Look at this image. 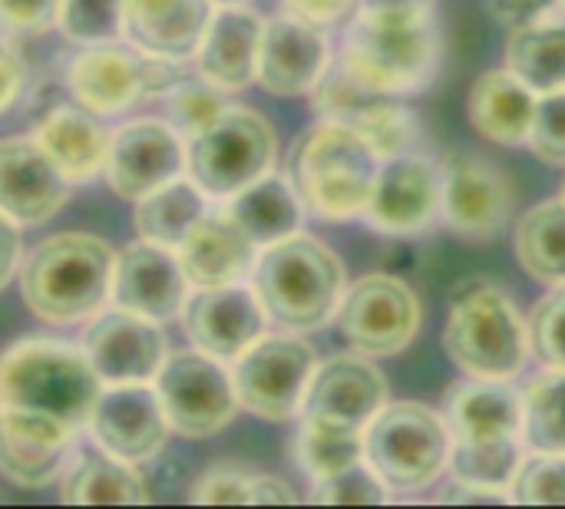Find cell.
Returning a JSON list of instances; mask_svg holds the SVG:
<instances>
[{
  "instance_id": "obj_2",
  "label": "cell",
  "mask_w": 565,
  "mask_h": 509,
  "mask_svg": "<svg viewBox=\"0 0 565 509\" xmlns=\"http://www.w3.org/2000/svg\"><path fill=\"white\" fill-rule=\"evenodd\" d=\"M338 63L384 96L420 93L437 76L440 30L430 10H358Z\"/></svg>"
},
{
  "instance_id": "obj_31",
  "label": "cell",
  "mask_w": 565,
  "mask_h": 509,
  "mask_svg": "<svg viewBox=\"0 0 565 509\" xmlns=\"http://www.w3.org/2000/svg\"><path fill=\"white\" fill-rule=\"evenodd\" d=\"M225 212L242 225V232L258 248H265L271 242H281V238L301 232L305 205L288 179L262 176L252 185H245L242 192H235Z\"/></svg>"
},
{
  "instance_id": "obj_37",
  "label": "cell",
  "mask_w": 565,
  "mask_h": 509,
  "mask_svg": "<svg viewBox=\"0 0 565 509\" xmlns=\"http://www.w3.org/2000/svg\"><path fill=\"white\" fill-rule=\"evenodd\" d=\"M523 437L533 450L565 454V368H550L523 394Z\"/></svg>"
},
{
  "instance_id": "obj_42",
  "label": "cell",
  "mask_w": 565,
  "mask_h": 509,
  "mask_svg": "<svg viewBox=\"0 0 565 509\" xmlns=\"http://www.w3.org/2000/svg\"><path fill=\"white\" fill-rule=\"evenodd\" d=\"M122 10L126 0H63L56 23L70 40L93 46L122 33Z\"/></svg>"
},
{
  "instance_id": "obj_4",
  "label": "cell",
  "mask_w": 565,
  "mask_h": 509,
  "mask_svg": "<svg viewBox=\"0 0 565 509\" xmlns=\"http://www.w3.org/2000/svg\"><path fill=\"white\" fill-rule=\"evenodd\" d=\"M381 156L348 123L321 119L305 129L288 156V179L305 212L344 222L367 209Z\"/></svg>"
},
{
  "instance_id": "obj_26",
  "label": "cell",
  "mask_w": 565,
  "mask_h": 509,
  "mask_svg": "<svg viewBox=\"0 0 565 509\" xmlns=\"http://www.w3.org/2000/svg\"><path fill=\"white\" fill-rule=\"evenodd\" d=\"M212 20V0H126L122 33L136 50L185 60Z\"/></svg>"
},
{
  "instance_id": "obj_20",
  "label": "cell",
  "mask_w": 565,
  "mask_h": 509,
  "mask_svg": "<svg viewBox=\"0 0 565 509\" xmlns=\"http://www.w3.org/2000/svg\"><path fill=\"white\" fill-rule=\"evenodd\" d=\"M70 199L66 172L40 149L36 139L0 142V212L17 225L53 219Z\"/></svg>"
},
{
  "instance_id": "obj_56",
  "label": "cell",
  "mask_w": 565,
  "mask_h": 509,
  "mask_svg": "<svg viewBox=\"0 0 565 509\" xmlns=\"http://www.w3.org/2000/svg\"><path fill=\"white\" fill-rule=\"evenodd\" d=\"M563 199H565V185H563Z\"/></svg>"
},
{
  "instance_id": "obj_30",
  "label": "cell",
  "mask_w": 565,
  "mask_h": 509,
  "mask_svg": "<svg viewBox=\"0 0 565 509\" xmlns=\"http://www.w3.org/2000/svg\"><path fill=\"white\" fill-rule=\"evenodd\" d=\"M60 500L66 507H142L149 490L136 474V464H126L106 450L73 454L60 477Z\"/></svg>"
},
{
  "instance_id": "obj_8",
  "label": "cell",
  "mask_w": 565,
  "mask_h": 509,
  "mask_svg": "<svg viewBox=\"0 0 565 509\" xmlns=\"http://www.w3.org/2000/svg\"><path fill=\"white\" fill-rule=\"evenodd\" d=\"M275 162L271 123L245 106H228L202 132L189 136L185 169L189 179L218 199H232L255 179L268 176Z\"/></svg>"
},
{
  "instance_id": "obj_27",
  "label": "cell",
  "mask_w": 565,
  "mask_h": 509,
  "mask_svg": "<svg viewBox=\"0 0 565 509\" xmlns=\"http://www.w3.org/2000/svg\"><path fill=\"white\" fill-rule=\"evenodd\" d=\"M536 89H530L516 73L510 70H490L480 73L470 86L467 113L480 136L500 146H520L530 142L533 116H536Z\"/></svg>"
},
{
  "instance_id": "obj_55",
  "label": "cell",
  "mask_w": 565,
  "mask_h": 509,
  "mask_svg": "<svg viewBox=\"0 0 565 509\" xmlns=\"http://www.w3.org/2000/svg\"><path fill=\"white\" fill-rule=\"evenodd\" d=\"M215 3H225L228 7V3H245V0H215Z\"/></svg>"
},
{
  "instance_id": "obj_41",
  "label": "cell",
  "mask_w": 565,
  "mask_h": 509,
  "mask_svg": "<svg viewBox=\"0 0 565 509\" xmlns=\"http://www.w3.org/2000/svg\"><path fill=\"white\" fill-rule=\"evenodd\" d=\"M166 106H169V123L182 136L202 132L212 119H218L228 109L225 89H218L209 79H182L166 93Z\"/></svg>"
},
{
  "instance_id": "obj_9",
  "label": "cell",
  "mask_w": 565,
  "mask_h": 509,
  "mask_svg": "<svg viewBox=\"0 0 565 509\" xmlns=\"http://www.w3.org/2000/svg\"><path fill=\"white\" fill-rule=\"evenodd\" d=\"M315 374V351L295 335L258 338L235 358L238 407L262 421H291L301 414L305 391Z\"/></svg>"
},
{
  "instance_id": "obj_17",
  "label": "cell",
  "mask_w": 565,
  "mask_h": 509,
  "mask_svg": "<svg viewBox=\"0 0 565 509\" xmlns=\"http://www.w3.org/2000/svg\"><path fill=\"white\" fill-rule=\"evenodd\" d=\"M265 321L268 315L255 288H245L242 282L199 288L182 305V325L189 341L218 361H232L248 344H255L265 331Z\"/></svg>"
},
{
  "instance_id": "obj_36",
  "label": "cell",
  "mask_w": 565,
  "mask_h": 509,
  "mask_svg": "<svg viewBox=\"0 0 565 509\" xmlns=\"http://www.w3.org/2000/svg\"><path fill=\"white\" fill-rule=\"evenodd\" d=\"M295 454H298L301 470L311 480H324V477L341 474V470H348V467L364 460V431L334 427V424H321V421H305L301 417Z\"/></svg>"
},
{
  "instance_id": "obj_32",
  "label": "cell",
  "mask_w": 565,
  "mask_h": 509,
  "mask_svg": "<svg viewBox=\"0 0 565 509\" xmlns=\"http://www.w3.org/2000/svg\"><path fill=\"white\" fill-rule=\"evenodd\" d=\"M507 70L536 93L565 89V17L513 26L507 40Z\"/></svg>"
},
{
  "instance_id": "obj_28",
  "label": "cell",
  "mask_w": 565,
  "mask_h": 509,
  "mask_svg": "<svg viewBox=\"0 0 565 509\" xmlns=\"http://www.w3.org/2000/svg\"><path fill=\"white\" fill-rule=\"evenodd\" d=\"M33 139L66 172L70 182H86L106 166L109 132L103 129L99 116L79 103L50 109L33 129Z\"/></svg>"
},
{
  "instance_id": "obj_40",
  "label": "cell",
  "mask_w": 565,
  "mask_h": 509,
  "mask_svg": "<svg viewBox=\"0 0 565 509\" xmlns=\"http://www.w3.org/2000/svg\"><path fill=\"white\" fill-rule=\"evenodd\" d=\"M510 500L520 507H565V454L533 450L510 484Z\"/></svg>"
},
{
  "instance_id": "obj_23",
  "label": "cell",
  "mask_w": 565,
  "mask_h": 509,
  "mask_svg": "<svg viewBox=\"0 0 565 509\" xmlns=\"http://www.w3.org/2000/svg\"><path fill=\"white\" fill-rule=\"evenodd\" d=\"M66 86L76 103L96 116H116L149 96L146 53H132L109 43H93L66 70Z\"/></svg>"
},
{
  "instance_id": "obj_25",
  "label": "cell",
  "mask_w": 565,
  "mask_h": 509,
  "mask_svg": "<svg viewBox=\"0 0 565 509\" xmlns=\"http://www.w3.org/2000/svg\"><path fill=\"white\" fill-rule=\"evenodd\" d=\"M262 30L265 20L248 7L228 3L218 13H212L195 46L199 76L215 83L218 89H245L248 83H255Z\"/></svg>"
},
{
  "instance_id": "obj_15",
  "label": "cell",
  "mask_w": 565,
  "mask_h": 509,
  "mask_svg": "<svg viewBox=\"0 0 565 509\" xmlns=\"http://www.w3.org/2000/svg\"><path fill=\"white\" fill-rule=\"evenodd\" d=\"M83 351L103 384H149L169 358L159 321L126 308L99 311L86 328Z\"/></svg>"
},
{
  "instance_id": "obj_43",
  "label": "cell",
  "mask_w": 565,
  "mask_h": 509,
  "mask_svg": "<svg viewBox=\"0 0 565 509\" xmlns=\"http://www.w3.org/2000/svg\"><path fill=\"white\" fill-rule=\"evenodd\" d=\"M387 500V487L367 464H354L341 474L315 480L311 503L318 507H381Z\"/></svg>"
},
{
  "instance_id": "obj_19",
  "label": "cell",
  "mask_w": 565,
  "mask_h": 509,
  "mask_svg": "<svg viewBox=\"0 0 565 509\" xmlns=\"http://www.w3.org/2000/svg\"><path fill=\"white\" fill-rule=\"evenodd\" d=\"M384 404H387L384 374L358 354H338L321 368H315L311 384L305 391L301 417L364 431Z\"/></svg>"
},
{
  "instance_id": "obj_29",
  "label": "cell",
  "mask_w": 565,
  "mask_h": 509,
  "mask_svg": "<svg viewBox=\"0 0 565 509\" xmlns=\"http://www.w3.org/2000/svg\"><path fill=\"white\" fill-rule=\"evenodd\" d=\"M447 427L454 441L516 437L523 431V397L507 381L470 378L447 394Z\"/></svg>"
},
{
  "instance_id": "obj_1",
  "label": "cell",
  "mask_w": 565,
  "mask_h": 509,
  "mask_svg": "<svg viewBox=\"0 0 565 509\" xmlns=\"http://www.w3.org/2000/svg\"><path fill=\"white\" fill-rule=\"evenodd\" d=\"M99 394L103 378L70 341L26 338L0 354V411L79 431Z\"/></svg>"
},
{
  "instance_id": "obj_39",
  "label": "cell",
  "mask_w": 565,
  "mask_h": 509,
  "mask_svg": "<svg viewBox=\"0 0 565 509\" xmlns=\"http://www.w3.org/2000/svg\"><path fill=\"white\" fill-rule=\"evenodd\" d=\"M381 96L384 93H374L364 83H358L341 63H328V70L321 73V79L311 89V103H315L318 116L334 119V123H348V126Z\"/></svg>"
},
{
  "instance_id": "obj_49",
  "label": "cell",
  "mask_w": 565,
  "mask_h": 509,
  "mask_svg": "<svg viewBox=\"0 0 565 509\" xmlns=\"http://www.w3.org/2000/svg\"><path fill=\"white\" fill-rule=\"evenodd\" d=\"M559 0H490V10L493 17L513 30V26H523V23H533V20H543Z\"/></svg>"
},
{
  "instance_id": "obj_6",
  "label": "cell",
  "mask_w": 565,
  "mask_h": 509,
  "mask_svg": "<svg viewBox=\"0 0 565 509\" xmlns=\"http://www.w3.org/2000/svg\"><path fill=\"white\" fill-rule=\"evenodd\" d=\"M444 348L463 374L510 381L526 364L530 328L503 288L470 282L450 301Z\"/></svg>"
},
{
  "instance_id": "obj_7",
  "label": "cell",
  "mask_w": 565,
  "mask_h": 509,
  "mask_svg": "<svg viewBox=\"0 0 565 509\" xmlns=\"http://www.w3.org/2000/svg\"><path fill=\"white\" fill-rule=\"evenodd\" d=\"M450 460V427L424 404H384L364 427V464L394 494L427 490Z\"/></svg>"
},
{
  "instance_id": "obj_54",
  "label": "cell",
  "mask_w": 565,
  "mask_h": 509,
  "mask_svg": "<svg viewBox=\"0 0 565 509\" xmlns=\"http://www.w3.org/2000/svg\"><path fill=\"white\" fill-rule=\"evenodd\" d=\"M434 0H361V10H430Z\"/></svg>"
},
{
  "instance_id": "obj_10",
  "label": "cell",
  "mask_w": 565,
  "mask_h": 509,
  "mask_svg": "<svg viewBox=\"0 0 565 509\" xmlns=\"http://www.w3.org/2000/svg\"><path fill=\"white\" fill-rule=\"evenodd\" d=\"M156 394L169 427L182 437H212L225 431L238 411L232 374L205 351H182L166 358L156 374Z\"/></svg>"
},
{
  "instance_id": "obj_44",
  "label": "cell",
  "mask_w": 565,
  "mask_h": 509,
  "mask_svg": "<svg viewBox=\"0 0 565 509\" xmlns=\"http://www.w3.org/2000/svg\"><path fill=\"white\" fill-rule=\"evenodd\" d=\"M530 348L550 368H565V282L556 285L530 315Z\"/></svg>"
},
{
  "instance_id": "obj_53",
  "label": "cell",
  "mask_w": 565,
  "mask_h": 509,
  "mask_svg": "<svg viewBox=\"0 0 565 509\" xmlns=\"http://www.w3.org/2000/svg\"><path fill=\"white\" fill-rule=\"evenodd\" d=\"M288 503H295V490L278 477L258 474V480H255V507H288Z\"/></svg>"
},
{
  "instance_id": "obj_45",
  "label": "cell",
  "mask_w": 565,
  "mask_h": 509,
  "mask_svg": "<svg viewBox=\"0 0 565 509\" xmlns=\"http://www.w3.org/2000/svg\"><path fill=\"white\" fill-rule=\"evenodd\" d=\"M255 480L258 474L242 467H212L195 480L189 500L199 507H255Z\"/></svg>"
},
{
  "instance_id": "obj_34",
  "label": "cell",
  "mask_w": 565,
  "mask_h": 509,
  "mask_svg": "<svg viewBox=\"0 0 565 509\" xmlns=\"http://www.w3.org/2000/svg\"><path fill=\"white\" fill-rule=\"evenodd\" d=\"M516 258L520 265L550 285L565 282V199L540 202L516 222Z\"/></svg>"
},
{
  "instance_id": "obj_18",
  "label": "cell",
  "mask_w": 565,
  "mask_h": 509,
  "mask_svg": "<svg viewBox=\"0 0 565 509\" xmlns=\"http://www.w3.org/2000/svg\"><path fill=\"white\" fill-rule=\"evenodd\" d=\"M189 298V278L179 252L159 242H136L116 255L113 265V301L116 308L136 311L152 321H172L182 315Z\"/></svg>"
},
{
  "instance_id": "obj_22",
  "label": "cell",
  "mask_w": 565,
  "mask_h": 509,
  "mask_svg": "<svg viewBox=\"0 0 565 509\" xmlns=\"http://www.w3.org/2000/svg\"><path fill=\"white\" fill-rule=\"evenodd\" d=\"M76 434L53 421L0 411V477L23 490L50 487L63 477L76 450Z\"/></svg>"
},
{
  "instance_id": "obj_46",
  "label": "cell",
  "mask_w": 565,
  "mask_h": 509,
  "mask_svg": "<svg viewBox=\"0 0 565 509\" xmlns=\"http://www.w3.org/2000/svg\"><path fill=\"white\" fill-rule=\"evenodd\" d=\"M530 146L543 162L565 166V89L543 93V99L536 103Z\"/></svg>"
},
{
  "instance_id": "obj_47",
  "label": "cell",
  "mask_w": 565,
  "mask_h": 509,
  "mask_svg": "<svg viewBox=\"0 0 565 509\" xmlns=\"http://www.w3.org/2000/svg\"><path fill=\"white\" fill-rule=\"evenodd\" d=\"M63 0H0V33H40L60 20Z\"/></svg>"
},
{
  "instance_id": "obj_11",
  "label": "cell",
  "mask_w": 565,
  "mask_h": 509,
  "mask_svg": "<svg viewBox=\"0 0 565 509\" xmlns=\"http://www.w3.org/2000/svg\"><path fill=\"white\" fill-rule=\"evenodd\" d=\"M338 328L354 351L387 358L414 341L420 328V301L397 275H364L344 291Z\"/></svg>"
},
{
  "instance_id": "obj_50",
  "label": "cell",
  "mask_w": 565,
  "mask_h": 509,
  "mask_svg": "<svg viewBox=\"0 0 565 509\" xmlns=\"http://www.w3.org/2000/svg\"><path fill=\"white\" fill-rule=\"evenodd\" d=\"M23 79H26V70H23L17 50L7 40H0V116L17 103Z\"/></svg>"
},
{
  "instance_id": "obj_35",
  "label": "cell",
  "mask_w": 565,
  "mask_h": 509,
  "mask_svg": "<svg viewBox=\"0 0 565 509\" xmlns=\"http://www.w3.org/2000/svg\"><path fill=\"white\" fill-rule=\"evenodd\" d=\"M523 464L520 441L516 437H487V441H454L450 444V474L454 480L503 490L513 484L516 470Z\"/></svg>"
},
{
  "instance_id": "obj_14",
  "label": "cell",
  "mask_w": 565,
  "mask_h": 509,
  "mask_svg": "<svg viewBox=\"0 0 565 509\" xmlns=\"http://www.w3.org/2000/svg\"><path fill=\"white\" fill-rule=\"evenodd\" d=\"M185 169L182 132L172 123L136 119L109 136L106 149V182L122 199H142L152 189L179 179Z\"/></svg>"
},
{
  "instance_id": "obj_13",
  "label": "cell",
  "mask_w": 565,
  "mask_h": 509,
  "mask_svg": "<svg viewBox=\"0 0 565 509\" xmlns=\"http://www.w3.org/2000/svg\"><path fill=\"white\" fill-rule=\"evenodd\" d=\"M86 427L99 450L126 464L159 457L172 431L156 388L146 384H109L96 397Z\"/></svg>"
},
{
  "instance_id": "obj_12",
  "label": "cell",
  "mask_w": 565,
  "mask_h": 509,
  "mask_svg": "<svg viewBox=\"0 0 565 509\" xmlns=\"http://www.w3.org/2000/svg\"><path fill=\"white\" fill-rule=\"evenodd\" d=\"M440 212L467 242H490L503 232L513 209L507 176L477 152H450L440 162Z\"/></svg>"
},
{
  "instance_id": "obj_38",
  "label": "cell",
  "mask_w": 565,
  "mask_h": 509,
  "mask_svg": "<svg viewBox=\"0 0 565 509\" xmlns=\"http://www.w3.org/2000/svg\"><path fill=\"white\" fill-rule=\"evenodd\" d=\"M351 129H358L381 159L411 152L420 142V119L407 106H401L397 96H381L377 103H371L351 123Z\"/></svg>"
},
{
  "instance_id": "obj_48",
  "label": "cell",
  "mask_w": 565,
  "mask_h": 509,
  "mask_svg": "<svg viewBox=\"0 0 565 509\" xmlns=\"http://www.w3.org/2000/svg\"><path fill=\"white\" fill-rule=\"evenodd\" d=\"M285 7L291 17L328 30V26L348 20L354 10H361V0H285Z\"/></svg>"
},
{
  "instance_id": "obj_52",
  "label": "cell",
  "mask_w": 565,
  "mask_h": 509,
  "mask_svg": "<svg viewBox=\"0 0 565 509\" xmlns=\"http://www.w3.org/2000/svg\"><path fill=\"white\" fill-rule=\"evenodd\" d=\"M440 500L444 503H507L510 500V494H503V490H487V487H473V484H463V480H450V487L440 494Z\"/></svg>"
},
{
  "instance_id": "obj_16",
  "label": "cell",
  "mask_w": 565,
  "mask_h": 509,
  "mask_svg": "<svg viewBox=\"0 0 565 509\" xmlns=\"http://www.w3.org/2000/svg\"><path fill=\"white\" fill-rule=\"evenodd\" d=\"M440 162L417 152H401L381 162L371 199L367 222L387 235H414L440 215Z\"/></svg>"
},
{
  "instance_id": "obj_57",
  "label": "cell",
  "mask_w": 565,
  "mask_h": 509,
  "mask_svg": "<svg viewBox=\"0 0 565 509\" xmlns=\"http://www.w3.org/2000/svg\"><path fill=\"white\" fill-rule=\"evenodd\" d=\"M559 3H563V7H565V0H559Z\"/></svg>"
},
{
  "instance_id": "obj_21",
  "label": "cell",
  "mask_w": 565,
  "mask_h": 509,
  "mask_svg": "<svg viewBox=\"0 0 565 509\" xmlns=\"http://www.w3.org/2000/svg\"><path fill=\"white\" fill-rule=\"evenodd\" d=\"M331 63V46L321 26L298 17H275L262 30L255 79L275 96L311 93Z\"/></svg>"
},
{
  "instance_id": "obj_33",
  "label": "cell",
  "mask_w": 565,
  "mask_h": 509,
  "mask_svg": "<svg viewBox=\"0 0 565 509\" xmlns=\"http://www.w3.org/2000/svg\"><path fill=\"white\" fill-rule=\"evenodd\" d=\"M136 202V232L169 248H179L189 229L205 215V192L192 179H172Z\"/></svg>"
},
{
  "instance_id": "obj_3",
  "label": "cell",
  "mask_w": 565,
  "mask_h": 509,
  "mask_svg": "<svg viewBox=\"0 0 565 509\" xmlns=\"http://www.w3.org/2000/svg\"><path fill=\"white\" fill-rule=\"evenodd\" d=\"M113 248L86 232H60L40 242L20 272L23 305L50 325L96 318L113 298Z\"/></svg>"
},
{
  "instance_id": "obj_5",
  "label": "cell",
  "mask_w": 565,
  "mask_h": 509,
  "mask_svg": "<svg viewBox=\"0 0 565 509\" xmlns=\"http://www.w3.org/2000/svg\"><path fill=\"white\" fill-rule=\"evenodd\" d=\"M252 288L285 331H311L338 315L344 298L341 258L311 235H288L262 248L252 268Z\"/></svg>"
},
{
  "instance_id": "obj_24",
  "label": "cell",
  "mask_w": 565,
  "mask_h": 509,
  "mask_svg": "<svg viewBox=\"0 0 565 509\" xmlns=\"http://www.w3.org/2000/svg\"><path fill=\"white\" fill-rule=\"evenodd\" d=\"M175 252L189 285L195 288L238 285L245 275H252L258 258V245L228 212H205Z\"/></svg>"
},
{
  "instance_id": "obj_51",
  "label": "cell",
  "mask_w": 565,
  "mask_h": 509,
  "mask_svg": "<svg viewBox=\"0 0 565 509\" xmlns=\"http://www.w3.org/2000/svg\"><path fill=\"white\" fill-rule=\"evenodd\" d=\"M20 262V232L17 222L0 212V288L13 278Z\"/></svg>"
}]
</instances>
